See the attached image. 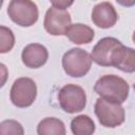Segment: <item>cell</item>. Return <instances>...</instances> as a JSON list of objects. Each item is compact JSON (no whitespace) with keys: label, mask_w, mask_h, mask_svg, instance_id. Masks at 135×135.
I'll use <instances>...</instances> for the list:
<instances>
[{"label":"cell","mask_w":135,"mask_h":135,"mask_svg":"<svg viewBox=\"0 0 135 135\" xmlns=\"http://www.w3.org/2000/svg\"><path fill=\"white\" fill-rule=\"evenodd\" d=\"M94 91L99 97L110 101L123 103L129 97L130 86L123 78L111 74L101 76L95 82Z\"/></svg>","instance_id":"cell-1"},{"label":"cell","mask_w":135,"mask_h":135,"mask_svg":"<svg viewBox=\"0 0 135 135\" xmlns=\"http://www.w3.org/2000/svg\"><path fill=\"white\" fill-rule=\"evenodd\" d=\"M92 62L91 55L80 47H73L65 52L61 60L64 73L73 78L85 76L91 70Z\"/></svg>","instance_id":"cell-2"},{"label":"cell","mask_w":135,"mask_h":135,"mask_svg":"<svg viewBox=\"0 0 135 135\" xmlns=\"http://www.w3.org/2000/svg\"><path fill=\"white\" fill-rule=\"evenodd\" d=\"M94 112L99 123L105 128H116L124 122L126 112L121 103L99 97L94 105Z\"/></svg>","instance_id":"cell-3"},{"label":"cell","mask_w":135,"mask_h":135,"mask_svg":"<svg viewBox=\"0 0 135 135\" xmlns=\"http://www.w3.org/2000/svg\"><path fill=\"white\" fill-rule=\"evenodd\" d=\"M7 15L17 25L30 27L37 22L39 11L37 4L32 0H11L7 6Z\"/></svg>","instance_id":"cell-4"},{"label":"cell","mask_w":135,"mask_h":135,"mask_svg":"<svg viewBox=\"0 0 135 135\" xmlns=\"http://www.w3.org/2000/svg\"><path fill=\"white\" fill-rule=\"evenodd\" d=\"M37 98L36 82L28 77L17 78L11 88L9 99L12 103L20 109L31 107Z\"/></svg>","instance_id":"cell-5"},{"label":"cell","mask_w":135,"mask_h":135,"mask_svg":"<svg viewBox=\"0 0 135 135\" xmlns=\"http://www.w3.org/2000/svg\"><path fill=\"white\" fill-rule=\"evenodd\" d=\"M58 101L65 113H78L84 110L86 105V94L80 85L69 83L59 90Z\"/></svg>","instance_id":"cell-6"},{"label":"cell","mask_w":135,"mask_h":135,"mask_svg":"<svg viewBox=\"0 0 135 135\" xmlns=\"http://www.w3.org/2000/svg\"><path fill=\"white\" fill-rule=\"evenodd\" d=\"M71 24L72 17L65 9H60L52 6L46 11L44 15L43 27L52 36L65 35Z\"/></svg>","instance_id":"cell-7"},{"label":"cell","mask_w":135,"mask_h":135,"mask_svg":"<svg viewBox=\"0 0 135 135\" xmlns=\"http://www.w3.org/2000/svg\"><path fill=\"white\" fill-rule=\"evenodd\" d=\"M122 43L114 37L101 38L91 52L92 60L101 66H112V59L115 51Z\"/></svg>","instance_id":"cell-8"},{"label":"cell","mask_w":135,"mask_h":135,"mask_svg":"<svg viewBox=\"0 0 135 135\" xmlns=\"http://www.w3.org/2000/svg\"><path fill=\"white\" fill-rule=\"evenodd\" d=\"M91 19L96 26L105 30L116 24L118 20V14L112 3L104 1L96 4L93 7Z\"/></svg>","instance_id":"cell-9"},{"label":"cell","mask_w":135,"mask_h":135,"mask_svg":"<svg viewBox=\"0 0 135 135\" xmlns=\"http://www.w3.org/2000/svg\"><path fill=\"white\" fill-rule=\"evenodd\" d=\"M49 59L47 49L40 43H30L25 45L21 53L22 63L30 69H39Z\"/></svg>","instance_id":"cell-10"},{"label":"cell","mask_w":135,"mask_h":135,"mask_svg":"<svg viewBox=\"0 0 135 135\" xmlns=\"http://www.w3.org/2000/svg\"><path fill=\"white\" fill-rule=\"evenodd\" d=\"M112 66L124 73L135 72V50L121 44L114 53Z\"/></svg>","instance_id":"cell-11"},{"label":"cell","mask_w":135,"mask_h":135,"mask_svg":"<svg viewBox=\"0 0 135 135\" xmlns=\"http://www.w3.org/2000/svg\"><path fill=\"white\" fill-rule=\"evenodd\" d=\"M65 36L71 42L75 44H88L94 39L95 32L86 24L74 23L68 28Z\"/></svg>","instance_id":"cell-12"},{"label":"cell","mask_w":135,"mask_h":135,"mask_svg":"<svg viewBox=\"0 0 135 135\" xmlns=\"http://www.w3.org/2000/svg\"><path fill=\"white\" fill-rule=\"evenodd\" d=\"M65 133L63 121L56 117H46L37 126V134L39 135H64Z\"/></svg>","instance_id":"cell-13"},{"label":"cell","mask_w":135,"mask_h":135,"mask_svg":"<svg viewBox=\"0 0 135 135\" xmlns=\"http://www.w3.org/2000/svg\"><path fill=\"white\" fill-rule=\"evenodd\" d=\"M71 131L74 135H91L95 132V123L88 115H78L71 121Z\"/></svg>","instance_id":"cell-14"},{"label":"cell","mask_w":135,"mask_h":135,"mask_svg":"<svg viewBox=\"0 0 135 135\" xmlns=\"http://www.w3.org/2000/svg\"><path fill=\"white\" fill-rule=\"evenodd\" d=\"M15 45V36L11 28L1 25L0 26V53L5 54L12 51Z\"/></svg>","instance_id":"cell-15"},{"label":"cell","mask_w":135,"mask_h":135,"mask_svg":"<svg viewBox=\"0 0 135 135\" xmlns=\"http://www.w3.org/2000/svg\"><path fill=\"white\" fill-rule=\"evenodd\" d=\"M0 134L1 135H22L24 134L23 127L17 120L8 119L3 120L0 123Z\"/></svg>","instance_id":"cell-16"},{"label":"cell","mask_w":135,"mask_h":135,"mask_svg":"<svg viewBox=\"0 0 135 135\" xmlns=\"http://www.w3.org/2000/svg\"><path fill=\"white\" fill-rule=\"evenodd\" d=\"M50 2L56 8L66 9L74 3V0H50Z\"/></svg>","instance_id":"cell-17"},{"label":"cell","mask_w":135,"mask_h":135,"mask_svg":"<svg viewBox=\"0 0 135 135\" xmlns=\"http://www.w3.org/2000/svg\"><path fill=\"white\" fill-rule=\"evenodd\" d=\"M115 1L123 7H131L135 5V0H115Z\"/></svg>","instance_id":"cell-18"},{"label":"cell","mask_w":135,"mask_h":135,"mask_svg":"<svg viewBox=\"0 0 135 135\" xmlns=\"http://www.w3.org/2000/svg\"><path fill=\"white\" fill-rule=\"evenodd\" d=\"M132 40H133V42L135 43V31H134V33H133V35H132Z\"/></svg>","instance_id":"cell-19"},{"label":"cell","mask_w":135,"mask_h":135,"mask_svg":"<svg viewBox=\"0 0 135 135\" xmlns=\"http://www.w3.org/2000/svg\"><path fill=\"white\" fill-rule=\"evenodd\" d=\"M133 89H134V91H135V82H134V84H133Z\"/></svg>","instance_id":"cell-20"}]
</instances>
